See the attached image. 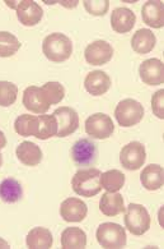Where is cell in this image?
Segmentation results:
<instances>
[{"label": "cell", "mask_w": 164, "mask_h": 249, "mask_svg": "<svg viewBox=\"0 0 164 249\" xmlns=\"http://www.w3.org/2000/svg\"><path fill=\"white\" fill-rule=\"evenodd\" d=\"M23 191H22L21 184L13 178L4 179L0 183V198L7 203H14L18 202L22 198Z\"/></svg>", "instance_id": "d4e9b609"}, {"label": "cell", "mask_w": 164, "mask_h": 249, "mask_svg": "<svg viewBox=\"0 0 164 249\" xmlns=\"http://www.w3.org/2000/svg\"><path fill=\"white\" fill-rule=\"evenodd\" d=\"M157 44V37L149 28H141L134 34L131 38V46L134 52L137 54H148L150 53Z\"/></svg>", "instance_id": "ffe728a7"}, {"label": "cell", "mask_w": 164, "mask_h": 249, "mask_svg": "<svg viewBox=\"0 0 164 249\" xmlns=\"http://www.w3.org/2000/svg\"><path fill=\"white\" fill-rule=\"evenodd\" d=\"M52 115L58 122V137H68L74 133L79 126V115L73 107L61 106L55 110Z\"/></svg>", "instance_id": "9c48e42d"}, {"label": "cell", "mask_w": 164, "mask_h": 249, "mask_svg": "<svg viewBox=\"0 0 164 249\" xmlns=\"http://www.w3.org/2000/svg\"><path fill=\"white\" fill-rule=\"evenodd\" d=\"M8 7L13 8L17 12L18 21L23 26L32 27L40 23L44 16L42 8L33 0H21V1H5Z\"/></svg>", "instance_id": "8992f818"}, {"label": "cell", "mask_w": 164, "mask_h": 249, "mask_svg": "<svg viewBox=\"0 0 164 249\" xmlns=\"http://www.w3.org/2000/svg\"><path fill=\"white\" fill-rule=\"evenodd\" d=\"M84 56L88 64L103 65L112 59L113 48L104 40H97V41L89 44L86 48Z\"/></svg>", "instance_id": "30bf717a"}, {"label": "cell", "mask_w": 164, "mask_h": 249, "mask_svg": "<svg viewBox=\"0 0 164 249\" xmlns=\"http://www.w3.org/2000/svg\"><path fill=\"white\" fill-rule=\"evenodd\" d=\"M38 126H40L38 116L30 115V114H23V115L18 116L14 123V129L22 137H37Z\"/></svg>", "instance_id": "cb8c5ba5"}, {"label": "cell", "mask_w": 164, "mask_h": 249, "mask_svg": "<svg viewBox=\"0 0 164 249\" xmlns=\"http://www.w3.org/2000/svg\"><path fill=\"white\" fill-rule=\"evenodd\" d=\"M140 78L145 85L158 86L164 82L163 62L157 58L148 59L140 64L139 68Z\"/></svg>", "instance_id": "8fae6325"}, {"label": "cell", "mask_w": 164, "mask_h": 249, "mask_svg": "<svg viewBox=\"0 0 164 249\" xmlns=\"http://www.w3.org/2000/svg\"><path fill=\"white\" fill-rule=\"evenodd\" d=\"M140 180L143 187L148 191H158L163 187V167L158 164L148 165L141 171Z\"/></svg>", "instance_id": "d6986e66"}, {"label": "cell", "mask_w": 164, "mask_h": 249, "mask_svg": "<svg viewBox=\"0 0 164 249\" xmlns=\"http://www.w3.org/2000/svg\"><path fill=\"white\" fill-rule=\"evenodd\" d=\"M96 236L102 248H122L126 246V231L119 224L104 222L99 225Z\"/></svg>", "instance_id": "277c9868"}, {"label": "cell", "mask_w": 164, "mask_h": 249, "mask_svg": "<svg viewBox=\"0 0 164 249\" xmlns=\"http://www.w3.org/2000/svg\"><path fill=\"white\" fill-rule=\"evenodd\" d=\"M115 116L121 126L129 128L136 125L143 120L144 107L136 100L125 99L116 106Z\"/></svg>", "instance_id": "5b68a950"}, {"label": "cell", "mask_w": 164, "mask_h": 249, "mask_svg": "<svg viewBox=\"0 0 164 249\" xmlns=\"http://www.w3.org/2000/svg\"><path fill=\"white\" fill-rule=\"evenodd\" d=\"M18 87L8 81H0V106L8 107L17 100Z\"/></svg>", "instance_id": "f546056e"}, {"label": "cell", "mask_w": 164, "mask_h": 249, "mask_svg": "<svg viewBox=\"0 0 164 249\" xmlns=\"http://www.w3.org/2000/svg\"><path fill=\"white\" fill-rule=\"evenodd\" d=\"M23 105L27 110L34 114H45L50 109V105L45 101L41 89L37 86H30L23 92Z\"/></svg>", "instance_id": "4fadbf2b"}, {"label": "cell", "mask_w": 164, "mask_h": 249, "mask_svg": "<svg viewBox=\"0 0 164 249\" xmlns=\"http://www.w3.org/2000/svg\"><path fill=\"white\" fill-rule=\"evenodd\" d=\"M141 17L144 23L149 27L162 28L164 26V7L163 3L159 0H150L143 5Z\"/></svg>", "instance_id": "9a60e30c"}, {"label": "cell", "mask_w": 164, "mask_h": 249, "mask_svg": "<svg viewBox=\"0 0 164 249\" xmlns=\"http://www.w3.org/2000/svg\"><path fill=\"white\" fill-rule=\"evenodd\" d=\"M18 160L27 166H37L42 160L41 148L33 142L24 141L15 150Z\"/></svg>", "instance_id": "44dd1931"}, {"label": "cell", "mask_w": 164, "mask_h": 249, "mask_svg": "<svg viewBox=\"0 0 164 249\" xmlns=\"http://www.w3.org/2000/svg\"><path fill=\"white\" fill-rule=\"evenodd\" d=\"M87 246V234L80 228H66L61 232V247L64 249H82Z\"/></svg>", "instance_id": "603a6c76"}, {"label": "cell", "mask_w": 164, "mask_h": 249, "mask_svg": "<svg viewBox=\"0 0 164 249\" xmlns=\"http://www.w3.org/2000/svg\"><path fill=\"white\" fill-rule=\"evenodd\" d=\"M40 126H38L37 140H48L58 134V122L54 115H40Z\"/></svg>", "instance_id": "f1b7e54d"}, {"label": "cell", "mask_w": 164, "mask_h": 249, "mask_svg": "<svg viewBox=\"0 0 164 249\" xmlns=\"http://www.w3.org/2000/svg\"><path fill=\"white\" fill-rule=\"evenodd\" d=\"M101 187L104 188L107 192H119L125 184V175L120 170H108L101 174L99 178Z\"/></svg>", "instance_id": "484cf974"}, {"label": "cell", "mask_w": 164, "mask_h": 249, "mask_svg": "<svg viewBox=\"0 0 164 249\" xmlns=\"http://www.w3.org/2000/svg\"><path fill=\"white\" fill-rule=\"evenodd\" d=\"M84 87L90 95L102 96L111 87V78L103 71H93L84 79Z\"/></svg>", "instance_id": "2e32d148"}, {"label": "cell", "mask_w": 164, "mask_h": 249, "mask_svg": "<svg viewBox=\"0 0 164 249\" xmlns=\"http://www.w3.org/2000/svg\"><path fill=\"white\" fill-rule=\"evenodd\" d=\"M5 144H7V138H5V136H4V133L0 130V150L1 148H4L5 147Z\"/></svg>", "instance_id": "836d02e7"}, {"label": "cell", "mask_w": 164, "mask_h": 249, "mask_svg": "<svg viewBox=\"0 0 164 249\" xmlns=\"http://www.w3.org/2000/svg\"><path fill=\"white\" fill-rule=\"evenodd\" d=\"M3 165V157H1V154H0V167Z\"/></svg>", "instance_id": "d590c367"}, {"label": "cell", "mask_w": 164, "mask_h": 249, "mask_svg": "<svg viewBox=\"0 0 164 249\" xmlns=\"http://www.w3.org/2000/svg\"><path fill=\"white\" fill-rule=\"evenodd\" d=\"M40 89H41L42 96L47 105H56V104L61 103L62 99L65 97V89L61 83L47 82Z\"/></svg>", "instance_id": "4316f807"}, {"label": "cell", "mask_w": 164, "mask_h": 249, "mask_svg": "<svg viewBox=\"0 0 164 249\" xmlns=\"http://www.w3.org/2000/svg\"><path fill=\"white\" fill-rule=\"evenodd\" d=\"M99 210L103 215L113 217L125 212L126 207L123 203V198L117 192H107L101 197L99 201Z\"/></svg>", "instance_id": "ac0fdd59"}, {"label": "cell", "mask_w": 164, "mask_h": 249, "mask_svg": "<svg viewBox=\"0 0 164 249\" xmlns=\"http://www.w3.org/2000/svg\"><path fill=\"white\" fill-rule=\"evenodd\" d=\"M115 130L111 116L103 113L93 114L86 120V132L88 136L96 140H107Z\"/></svg>", "instance_id": "52a82bcc"}, {"label": "cell", "mask_w": 164, "mask_h": 249, "mask_svg": "<svg viewBox=\"0 0 164 249\" xmlns=\"http://www.w3.org/2000/svg\"><path fill=\"white\" fill-rule=\"evenodd\" d=\"M84 4V8L87 9L88 13H90L92 16H104L107 13L109 8V1L108 0H98V1H90V0H84L83 1Z\"/></svg>", "instance_id": "4dcf8cb0"}, {"label": "cell", "mask_w": 164, "mask_h": 249, "mask_svg": "<svg viewBox=\"0 0 164 249\" xmlns=\"http://www.w3.org/2000/svg\"><path fill=\"white\" fill-rule=\"evenodd\" d=\"M136 22V16L129 8H116L111 16V26L117 34H127L133 30Z\"/></svg>", "instance_id": "5bb4252c"}, {"label": "cell", "mask_w": 164, "mask_h": 249, "mask_svg": "<svg viewBox=\"0 0 164 249\" xmlns=\"http://www.w3.org/2000/svg\"><path fill=\"white\" fill-rule=\"evenodd\" d=\"M125 225L134 235H143L150 229L151 218L144 206L130 203L125 210Z\"/></svg>", "instance_id": "3957f363"}, {"label": "cell", "mask_w": 164, "mask_h": 249, "mask_svg": "<svg viewBox=\"0 0 164 249\" xmlns=\"http://www.w3.org/2000/svg\"><path fill=\"white\" fill-rule=\"evenodd\" d=\"M151 109H153L154 115L163 119L164 118V89H159L154 93L151 99Z\"/></svg>", "instance_id": "1f68e13d"}, {"label": "cell", "mask_w": 164, "mask_h": 249, "mask_svg": "<svg viewBox=\"0 0 164 249\" xmlns=\"http://www.w3.org/2000/svg\"><path fill=\"white\" fill-rule=\"evenodd\" d=\"M21 49V42L13 34L0 31V58L13 56Z\"/></svg>", "instance_id": "83f0119b"}, {"label": "cell", "mask_w": 164, "mask_h": 249, "mask_svg": "<svg viewBox=\"0 0 164 249\" xmlns=\"http://www.w3.org/2000/svg\"><path fill=\"white\" fill-rule=\"evenodd\" d=\"M0 248H4V249L9 248V244H8V243L1 238H0Z\"/></svg>", "instance_id": "e575fe53"}, {"label": "cell", "mask_w": 164, "mask_h": 249, "mask_svg": "<svg viewBox=\"0 0 164 249\" xmlns=\"http://www.w3.org/2000/svg\"><path fill=\"white\" fill-rule=\"evenodd\" d=\"M88 207L79 198H66L60 206V215L66 222H80L86 218Z\"/></svg>", "instance_id": "7c38bea8"}, {"label": "cell", "mask_w": 164, "mask_h": 249, "mask_svg": "<svg viewBox=\"0 0 164 249\" xmlns=\"http://www.w3.org/2000/svg\"><path fill=\"white\" fill-rule=\"evenodd\" d=\"M26 243H27L28 248L48 249L51 248L54 239H52V234L48 229L38 226L28 232Z\"/></svg>", "instance_id": "7402d4cb"}, {"label": "cell", "mask_w": 164, "mask_h": 249, "mask_svg": "<svg viewBox=\"0 0 164 249\" xmlns=\"http://www.w3.org/2000/svg\"><path fill=\"white\" fill-rule=\"evenodd\" d=\"M147 160L145 146L140 142H130L122 147L120 152V162L127 170H137L140 169Z\"/></svg>", "instance_id": "ba28073f"}, {"label": "cell", "mask_w": 164, "mask_h": 249, "mask_svg": "<svg viewBox=\"0 0 164 249\" xmlns=\"http://www.w3.org/2000/svg\"><path fill=\"white\" fill-rule=\"evenodd\" d=\"M101 174L102 173L98 169H82L76 171L72 179L73 191L82 197H94L102 189L99 183Z\"/></svg>", "instance_id": "7a4b0ae2"}, {"label": "cell", "mask_w": 164, "mask_h": 249, "mask_svg": "<svg viewBox=\"0 0 164 249\" xmlns=\"http://www.w3.org/2000/svg\"><path fill=\"white\" fill-rule=\"evenodd\" d=\"M59 3L64 5V7H68V8H75L78 5V0H74V1H59Z\"/></svg>", "instance_id": "d6a6232c"}, {"label": "cell", "mask_w": 164, "mask_h": 249, "mask_svg": "<svg viewBox=\"0 0 164 249\" xmlns=\"http://www.w3.org/2000/svg\"><path fill=\"white\" fill-rule=\"evenodd\" d=\"M97 147L92 141L83 138L74 143L72 148L73 160L75 161L78 165H89L96 160Z\"/></svg>", "instance_id": "e0dca14e"}, {"label": "cell", "mask_w": 164, "mask_h": 249, "mask_svg": "<svg viewBox=\"0 0 164 249\" xmlns=\"http://www.w3.org/2000/svg\"><path fill=\"white\" fill-rule=\"evenodd\" d=\"M42 52L45 56L54 63H61L72 56L73 42L64 34L55 32L46 36L42 44Z\"/></svg>", "instance_id": "6da1fadb"}]
</instances>
